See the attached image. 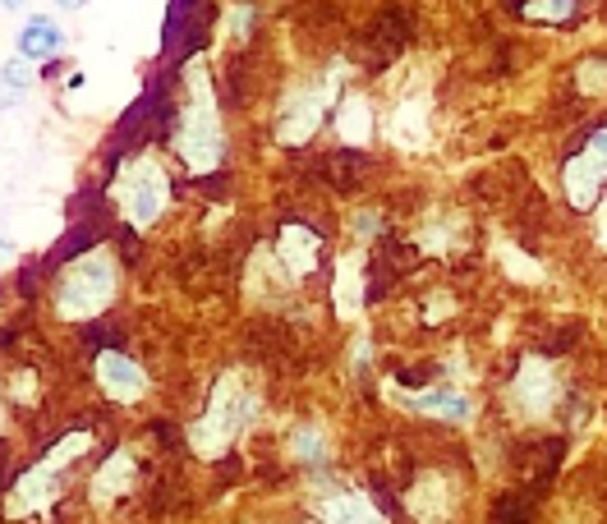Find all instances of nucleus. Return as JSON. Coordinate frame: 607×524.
<instances>
[{"instance_id": "obj_1", "label": "nucleus", "mask_w": 607, "mask_h": 524, "mask_svg": "<svg viewBox=\"0 0 607 524\" xmlns=\"http://www.w3.org/2000/svg\"><path fill=\"white\" fill-rule=\"evenodd\" d=\"M180 78H184V106L175 125V152L189 165V175H212L226 161V129H221V110L203 55H193Z\"/></svg>"}, {"instance_id": "obj_2", "label": "nucleus", "mask_w": 607, "mask_h": 524, "mask_svg": "<svg viewBox=\"0 0 607 524\" xmlns=\"http://www.w3.org/2000/svg\"><path fill=\"white\" fill-rule=\"evenodd\" d=\"M263 396H258V386L248 382L244 373H226L216 386H212V396H207V409H203V419L189 428V441H193V451L216 460L221 451H231L235 447V437L254 424V414H258Z\"/></svg>"}, {"instance_id": "obj_3", "label": "nucleus", "mask_w": 607, "mask_h": 524, "mask_svg": "<svg viewBox=\"0 0 607 524\" xmlns=\"http://www.w3.org/2000/svg\"><path fill=\"white\" fill-rule=\"evenodd\" d=\"M120 290V267L110 258V248H93V254L74 258L61 276H55V313L70 318V322H83V318H97L110 309V299Z\"/></svg>"}, {"instance_id": "obj_4", "label": "nucleus", "mask_w": 607, "mask_h": 524, "mask_svg": "<svg viewBox=\"0 0 607 524\" xmlns=\"http://www.w3.org/2000/svg\"><path fill=\"white\" fill-rule=\"evenodd\" d=\"M110 199H116L120 216L129 221L134 231H152L166 203H171V175L166 165L157 161V152H143V157H129L120 165L116 184H110Z\"/></svg>"}, {"instance_id": "obj_5", "label": "nucleus", "mask_w": 607, "mask_h": 524, "mask_svg": "<svg viewBox=\"0 0 607 524\" xmlns=\"http://www.w3.org/2000/svg\"><path fill=\"white\" fill-rule=\"evenodd\" d=\"M341 78H345V65H331L322 78L299 83V88H290L281 97V106H276V138H281L286 148H299L313 138V129L322 125V116L341 93Z\"/></svg>"}, {"instance_id": "obj_6", "label": "nucleus", "mask_w": 607, "mask_h": 524, "mask_svg": "<svg viewBox=\"0 0 607 524\" xmlns=\"http://www.w3.org/2000/svg\"><path fill=\"white\" fill-rule=\"evenodd\" d=\"M88 451V432H70L61 447H55L38 469H28V474L14 483V496H10V515H33L42 506L55 502V488H61V469Z\"/></svg>"}, {"instance_id": "obj_7", "label": "nucleus", "mask_w": 607, "mask_h": 524, "mask_svg": "<svg viewBox=\"0 0 607 524\" xmlns=\"http://www.w3.org/2000/svg\"><path fill=\"white\" fill-rule=\"evenodd\" d=\"M511 409L520 414V419H547L552 409H557L562 400V382H557V368L547 364L543 354H524L520 359V368L511 377Z\"/></svg>"}, {"instance_id": "obj_8", "label": "nucleus", "mask_w": 607, "mask_h": 524, "mask_svg": "<svg viewBox=\"0 0 607 524\" xmlns=\"http://www.w3.org/2000/svg\"><path fill=\"white\" fill-rule=\"evenodd\" d=\"M603 184H607V129H598L585 143V152L566 161V193L575 207H594Z\"/></svg>"}, {"instance_id": "obj_9", "label": "nucleus", "mask_w": 607, "mask_h": 524, "mask_svg": "<svg viewBox=\"0 0 607 524\" xmlns=\"http://www.w3.org/2000/svg\"><path fill=\"white\" fill-rule=\"evenodd\" d=\"M405 506L409 515L419 524H447L460 506V488L451 474H441V469H428V474H419V483H414L405 492Z\"/></svg>"}, {"instance_id": "obj_10", "label": "nucleus", "mask_w": 607, "mask_h": 524, "mask_svg": "<svg viewBox=\"0 0 607 524\" xmlns=\"http://www.w3.org/2000/svg\"><path fill=\"white\" fill-rule=\"evenodd\" d=\"M428 116H433V101H428L424 88L401 93V101L392 106V120H386V138L405 152L428 148Z\"/></svg>"}, {"instance_id": "obj_11", "label": "nucleus", "mask_w": 607, "mask_h": 524, "mask_svg": "<svg viewBox=\"0 0 607 524\" xmlns=\"http://www.w3.org/2000/svg\"><path fill=\"white\" fill-rule=\"evenodd\" d=\"M97 382H102V392L116 405H134V400H143V392H148L143 368H138L134 359L116 354V350H102L97 354Z\"/></svg>"}, {"instance_id": "obj_12", "label": "nucleus", "mask_w": 607, "mask_h": 524, "mask_svg": "<svg viewBox=\"0 0 607 524\" xmlns=\"http://www.w3.org/2000/svg\"><path fill=\"white\" fill-rule=\"evenodd\" d=\"M409 414H428V419H441V424H465L475 414V400H469L460 386H428V392H409V396H396Z\"/></svg>"}, {"instance_id": "obj_13", "label": "nucleus", "mask_w": 607, "mask_h": 524, "mask_svg": "<svg viewBox=\"0 0 607 524\" xmlns=\"http://www.w3.org/2000/svg\"><path fill=\"white\" fill-rule=\"evenodd\" d=\"M276 263L286 267L290 281H303L313 267H318V254H322V235L309 231V226H286L281 235H276Z\"/></svg>"}, {"instance_id": "obj_14", "label": "nucleus", "mask_w": 607, "mask_h": 524, "mask_svg": "<svg viewBox=\"0 0 607 524\" xmlns=\"http://www.w3.org/2000/svg\"><path fill=\"white\" fill-rule=\"evenodd\" d=\"M313 506H318V515H322L327 524H386L382 511L373 506V496H369V492H359V488L322 492Z\"/></svg>"}, {"instance_id": "obj_15", "label": "nucleus", "mask_w": 607, "mask_h": 524, "mask_svg": "<svg viewBox=\"0 0 607 524\" xmlns=\"http://www.w3.org/2000/svg\"><path fill=\"white\" fill-rule=\"evenodd\" d=\"M331 299H337L341 318H354L364 309V254H345L331 276Z\"/></svg>"}, {"instance_id": "obj_16", "label": "nucleus", "mask_w": 607, "mask_h": 524, "mask_svg": "<svg viewBox=\"0 0 607 524\" xmlns=\"http://www.w3.org/2000/svg\"><path fill=\"white\" fill-rule=\"evenodd\" d=\"M65 51V33L55 28L51 19H28L23 23V33H19V55L28 65H38V61H55V55Z\"/></svg>"}, {"instance_id": "obj_17", "label": "nucleus", "mask_w": 607, "mask_h": 524, "mask_svg": "<svg viewBox=\"0 0 607 524\" xmlns=\"http://www.w3.org/2000/svg\"><path fill=\"white\" fill-rule=\"evenodd\" d=\"M337 138L341 143H369L373 138V106L364 93H350L341 106H337Z\"/></svg>"}, {"instance_id": "obj_18", "label": "nucleus", "mask_w": 607, "mask_h": 524, "mask_svg": "<svg viewBox=\"0 0 607 524\" xmlns=\"http://www.w3.org/2000/svg\"><path fill=\"white\" fill-rule=\"evenodd\" d=\"M465 231H469V221L460 212H433L419 226V244L428 254H451L456 244H465Z\"/></svg>"}, {"instance_id": "obj_19", "label": "nucleus", "mask_w": 607, "mask_h": 524, "mask_svg": "<svg viewBox=\"0 0 607 524\" xmlns=\"http://www.w3.org/2000/svg\"><path fill=\"white\" fill-rule=\"evenodd\" d=\"M129 483H134V460H129V451H116V456H110V460L97 469L93 496H97V502H110V496L129 492Z\"/></svg>"}, {"instance_id": "obj_20", "label": "nucleus", "mask_w": 607, "mask_h": 524, "mask_svg": "<svg viewBox=\"0 0 607 524\" xmlns=\"http://www.w3.org/2000/svg\"><path fill=\"white\" fill-rule=\"evenodd\" d=\"M290 451H295V460H303V464H322V460H327V432H322L318 424L295 428Z\"/></svg>"}, {"instance_id": "obj_21", "label": "nucleus", "mask_w": 607, "mask_h": 524, "mask_svg": "<svg viewBox=\"0 0 607 524\" xmlns=\"http://www.w3.org/2000/svg\"><path fill=\"white\" fill-rule=\"evenodd\" d=\"M28 83H33V65H28L23 55H14V61L0 69V97H6V101H19V97L28 93Z\"/></svg>"}, {"instance_id": "obj_22", "label": "nucleus", "mask_w": 607, "mask_h": 524, "mask_svg": "<svg viewBox=\"0 0 607 524\" xmlns=\"http://www.w3.org/2000/svg\"><path fill=\"white\" fill-rule=\"evenodd\" d=\"M575 10H579V0H524V14L543 23H566L575 19Z\"/></svg>"}, {"instance_id": "obj_23", "label": "nucleus", "mask_w": 607, "mask_h": 524, "mask_svg": "<svg viewBox=\"0 0 607 524\" xmlns=\"http://www.w3.org/2000/svg\"><path fill=\"white\" fill-rule=\"evenodd\" d=\"M248 28H254V10L235 6V10H231V38H248Z\"/></svg>"}, {"instance_id": "obj_24", "label": "nucleus", "mask_w": 607, "mask_h": 524, "mask_svg": "<svg viewBox=\"0 0 607 524\" xmlns=\"http://www.w3.org/2000/svg\"><path fill=\"white\" fill-rule=\"evenodd\" d=\"M598 244H603V248H607V203H603V207H598Z\"/></svg>"}, {"instance_id": "obj_25", "label": "nucleus", "mask_w": 607, "mask_h": 524, "mask_svg": "<svg viewBox=\"0 0 607 524\" xmlns=\"http://www.w3.org/2000/svg\"><path fill=\"white\" fill-rule=\"evenodd\" d=\"M55 6H65V10H78V6H88V0H55Z\"/></svg>"}, {"instance_id": "obj_26", "label": "nucleus", "mask_w": 607, "mask_h": 524, "mask_svg": "<svg viewBox=\"0 0 607 524\" xmlns=\"http://www.w3.org/2000/svg\"><path fill=\"white\" fill-rule=\"evenodd\" d=\"M6 248H10V244H6V235H0V258H6Z\"/></svg>"}, {"instance_id": "obj_27", "label": "nucleus", "mask_w": 607, "mask_h": 524, "mask_svg": "<svg viewBox=\"0 0 607 524\" xmlns=\"http://www.w3.org/2000/svg\"><path fill=\"white\" fill-rule=\"evenodd\" d=\"M6 6H10V10H14V6H19V0H6Z\"/></svg>"}, {"instance_id": "obj_28", "label": "nucleus", "mask_w": 607, "mask_h": 524, "mask_svg": "<svg viewBox=\"0 0 607 524\" xmlns=\"http://www.w3.org/2000/svg\"><path fill=\"white\" fill-rule=\"evenodd\" d=\"M0 428H6V419H0Z\"/></svg>"}]
</instances>
